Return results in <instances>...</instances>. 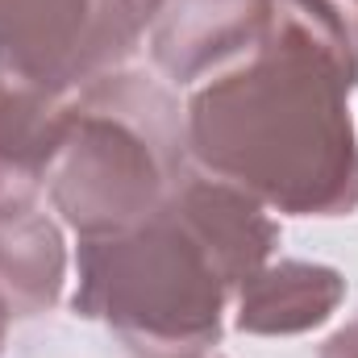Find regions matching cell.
<instances>
[{
	"label": "cell",
	"instance_id": "6da1fadb",
	"mask_svg": "<svg viewBox=\"0 0 358 358\" xmlns=\"http://www.w3.org/2000/svg\"><path fill=\"white\" fill-rule=\"evenodd\" d=\"M358 38L338 0H267L259 46L192 88L187 155L283 217L358 208Z\"/></svg>",
	"mask_w": 358,
	"mask_h": 358
},
{
	"label": "cell",
	"instance_id": "7a4b0ae2",
	"mask_svg": "<svg viewBox=\"0 0 358 358\" xmlns=\"http://www.w3.org/2000/svg\"><path fill=\"white\" fill-rule=\"evenodd\" d=\"M275 246L271 208L192 171L146 225L80 242L71 308L104 325L125 358H204L225 334L229 296Z\"/></svg>",
	"mask_w": 358,
	"mask_h": 358
},
{
	"label": "cell",
	"instance_id": "3957f363",
	"mask_svg": "<svg viewBox=\"0 0 358 358\" xmlns=\"http://www.w3.org/2000/svg\"><path fill=\"white\" fill-rule=\"evenodd\" d=\"M192 171L187 113L171 84L121 67L67 100L46 196L80 242L117 238L146 225Z\"/></svg>",
	"mask_w": 358,
	"mask_h": 358
},
{
	"label": "cell",
	"instance_id": "277c9868",
	"mask_svg": "<svg viewBox=\"0 0 358 358\" xmlns=\"http://www.w3.org/2000/svg\"><path fill=\"white\" fill-rule=\"evenodd\" d=\"M163 0H0V84L71 100L121 71Z\"/></svg>",
	"mask_w": 358,
	"mask_h": 358
},
{
	"label": "cell",
	"instance_id": "5b68a950",
	"mask_svg": "<svg viewBox=\"0 0 358 358\" xmlns=\"http://www.w3.org/2000/svg\"><path fill=\"white\" fill-rule=\"evenodd\" d=\"M267 25V0H163L146 46L163 84L200 88L242 63Z\"/></svg>",
	"mask_w": 358,
	"mask_h": 358
},
{
	"label": "cell",
	"instance_id": "8992f818",
	"mask_svg": "<svg viewBox=\"0 0 358 358\" xmlns=\"http://www.w3.org/2000/svg\"><path fill=\"white\" fill-rule=\"evenodd\" d=\"M67 138V100L0 84V221L42 208L50 167Z\"/></svg>",
	"mask_w": 358,
	"mask_h": 358
},
{
	"label": "cell",
	"instance_id": "52a82bcc",
	"mask_svg": "<svg viewBox=\"0 0 358 358\" xmlns=\"http://www.w3.org/2000/svg\"><path fill=\"white\" fill-rule=\"evenodd\" d=\"M346 300V275L325 263L279 259L234 292V329L255 338H292L325 325Z\"/></svg>",
	"mask_w": 358,
	"mask_h": 358
},
{
	"label": "cell",
	"instance_id": "ba28073f",
	"mask_svg": "<svg viewBox=\"0 0 358 358\" xmlns=\"http://www.w3.org/2000/svg\"><path fill=\"white\" fill-rule=\"evenodd\" d=\"M67 283L63 225L34 208L0 221V308L8 321L42 317L59 304Z\"/></svg>",
	"mask_w": 358,
	"mask_h": 358
},
{
	"label": "cell",
	"instance_id": "9c48e42d",
	"mask_svg": "<svg viewBox=\"0 0 358 358\" xmlns=\"http://www.w3.org/2000/svg\"><path fill=\"white\" fill-rule=\"evenodd\" d=\"M321 358H358V321H350L346 329H338L321 346Z\"/></svg>",
	"mask_w": 358,
	"mask_h": 358
},
{
	"label": "cell",
	"instance_id": "30bf717a",
	"mask_svg": "<svg viewBox=\"0 0 358 358\" xmlns=\"http://www.w3.org/2000/svg\"><path fill=\"white\" fill-rule=\"evenodd\" d=\"M8 325H13V321H8V313L0 308V355H4V338H8Z\"/></svg>",
	"mask_w": 358,
	"mask_h": 358
},
{
	"label": "cell",
	"instance_id": "8fae6325",
	"mask_svg": "<svg viewBox=\"0 0 358 358\" xmlns=\"http://www.w3.org/2000/svg\"><path fill=\"white\" fill-rule=\"evenodd\" d=\"M355 29H358V8H355Z\"/></svg>",
	"mask_w": 358,
	"mask_h": 358
},
{
	"label": "cell",
	"instance_id": "7c38bea8",
	"mask_svg": "<svg viewBox=\"0 0 358 358\" xmlns=\"http://www.w3.org/2000/svg\"><path fill=\"white\" fill-rule=\"evenodd\" d=\"M204 358H221V355H204Z\"/></svg>",
	"mask_w": 358,
	"mask_h": 358
},
{
	"label": "cell",
	"instance_id": "4fadbf2b",
	"mask_svg": "<svg viewBox=\"0 0 358 358\" xmlns=\"http://www.w3.org/2000/svg\"><path fill=\"white\" fill-rule=\"evenodd\" d=\"M350 4H355V8H358V0H350Z\"/></svg>",
	"mask_w": 358,
	"mask_h": 358
}]
</instances>
